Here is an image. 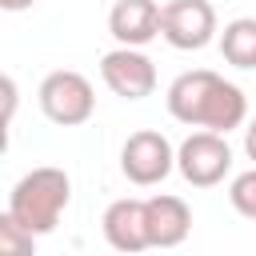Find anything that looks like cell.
<instances>
[{"label": "cell", "instance_id": "obj_2", "mask_svg": "<svg viewBox=\"0 0 256 256\" xmlns=\"http://www.w3.org/2000/svg\"><path fill=\"white\" fill-rule=\"evenodd\" d=\"M68 200H72V180H68V172L56 168V164H40V168L24 172V176L12 184L4 212H12L28 232L44 236V232H52V228L60 224Z\"/></svg>", "mask_w": 256, "mask_h": 256}, {"label": "cell", "instance_id": "obj_7", "mask_svg": "<svg viewBox=\"0 0 256 256\" xmlns=\"http://www.w3.org/2000/svg\"><path fill=\"white\" fill-rule=\"evenodd\" d=\"M100 80L120 100H144L156 92V64L144 56V48H112L100 56Z\"/></svg>", "mask_w": 256, "mask_h": 256}, {"label": "cell", "instance_id": "obj_3", "mask_svg": "<svg viewBox=\"0 0 256 256\" xmlns=\"http://www.w3.org/2000/svg\"><path fill=\"white\" fill-rule=\"evenodd\" d=\"M40 112L60 124V128H76L84 120H92L96 112V92H92V80L72 72V68H56L40 80Z\"/></svg>", "mask_w": 256, "mask_h": 256}, {"label": "cell", "instance_id": "obj_8", "mask_svg": "<svg viewBox=\"0 0 256 256\" xmlns=\"http://www.w3.org/2000/svg\"><path fill=\"white\" fill-rule=\"evenodd\" d=\"M104 240L116 248V252H124V256H136V252H144V248H152L148 244V208H144V200H136V196H120V200H112L108 208H104Z\"/></svg>", "mask_w": 256, "mask_h": 256}, {"label": "cell", "instance_id": "obj_4", "mask_svg": "<svg viewBox=\"0 0 256 256\" xmlns=\"http://www.w3.org/2000/svg\"><path fill=\"white\" fill-rule=\"evenodd\" d=\"M172 168H176V148H172V140H168L164 132H156V128L132 132V136L124 140V148H120V172H124L132 184H140V188L160 184Z\"/></svg>", "mask_w": 256, "mask_h": 256}, {"label": "cell", "instance_id": "obj_10", "mask_svg": "<svg viewBox=\"0 0 256 256\" xmlns=\"http://www.w3.org/2000/svg\"><path fill=\"white\" fill-rule=\"evenodd\" d=\"M144 208H148V244L152 248H176V244L188 240V232H192V208L180 196L160 192V196H148Z\"/></svg>", "mask_w": 256, "mask_h": 256}, {"label": "cell", "instance_id": "obj_1", "mask_svg": "<svg viewBox=\"0 0 256 256\" xmlns=\"http://www.w3.org/2000/svg\"><path fill=\"white\" fill-rule=\"evenodd\" d=\"M168 112L172 120L188 124V128H204V132H220L228 136L232 128L248 124V96L240 84L224 80L212 68H192L180 72L168 84Z\"/></svg>", "mask_w": 256, "mask_h": 256}, {"label": "cell", "instance_id": "obj_5", "mask_svg": "<svg viewBox=\"0 0 256 256\" xmlns=\"http://www.w3.org/2000/svg\"><path fill=\"white\" fill-rule=\"evenodd\" d=\"M176 168L192 188H212L232 172V148L228 136L220 132H192L180 148H176Z\"/></svg>", "mask_w": 256, "mask_h": 256}, {"label": "cell", "instance_id": "obj_15", "mask_svg": "<svg viewBox=\"0 0 256 256\" xmlns=\"http://www.w3.org/2000/svg\"><path fill=\"white\" fill-rule=\"evenodd\" d=\"M36 0H0V8L4 12H24V8H32Z\"/></svg>", "mask_w": 256, "mask_h": 256}, {"label": "cell", "instance_id": "obj_14", "mask_svg": "<svg viewBox=\"0 0 256 256\" xmlns=\"http://www.w3.org/2000/svg\"><path fill=\"white\" fill-rule=\"evenodd\" d=\"M244 152H248V160L256 164V116L244 124Z\"/></svg>", "mask_w": 256, "mask_h": 256}, {"label": "cell", "instance_id": "obj_11", "mask_svg": "<svg viewBox=\"0 0 256 256\" xmlns=\"http://www.w3.org/2000/svg\"><path fill=\"white\" fill-rule=\"evenodd\" d=\"M220 56L232 68H256V16H236L220 32Z\"/></svg>", "mask_w": 256, "mask_h": 256}, {"label": "cell", "instance_id": "obj_9", "mask_svg": "<svg viewBox=\"0 0 256 256\" xmlns=\"http://www.w3.org/2000/svg\"><path fill=\"white\" fill-rule=\"evenodd\" d=\"M160 12L164 4L156 0H116L108 12V32L124 48H144L160 36Z\"/></svg>", "mask_w": 256, "mask_h": 256}, {"label": "cell", "instance_id": "obj_12", "mask_svg": "<svg viewBox=\"0 0 256 256\" xmlns=\"http://www.w3.org/2000/svg\"><path fill=\"white\" fill-rule=\"evenodd\" d=\"M0 256H36V232H28L12 212L0 216Z\"/></svg>", "mask_w": 256, "mask_h": 256}, {"label": "cell", "instance_id": "obj_6", "mask_svg": "<svg viewBox=\"0 0 256 256\" xmlns=\"http://www.w3.org/2000/svg\"><path fill=\"white\" fill-rule=\"evenodd\" d=\"M216 8L208 0H168L160 12V36L180 52H200L216 40Z\"/></svg>", "mask_w": 256, "mask_h": 256}, {"label": "cell", "instance_id": "obj_13", "mask_svg": "<svg viewBox=\"0 0 256 256\" xmlns=\"http://www.w3.org/2000/svg\"><path fill=\"white\" fill-rule=\"evenodd\" d=\"M228 200H232V208H236L240 216L256 220V164L232 180V188H228Z\"/></svg>", "mask_w": 256, "mask_h": 256}]
</instances>
